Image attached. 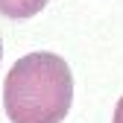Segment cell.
Instances as JSON below:
<instances>
[{
  "mask_svg": "<svg viewBox=\"0 0 123 123\" xmlns=\"http://www.w3.org/2000/svg\"><path fill=\"white\" fill-rule=\"evenodd\" d=\"M44 6H47V0H0V15L12 21H26L38 15Z\"/></svg>",
  "mask_w": 123,
  "mask_h": 123,
  "instance_id": "7a4b0ae2",
  "label": "cell"
},
{
  "mask_svg": "<svg viewBox=\"0 0 123 123\" xmlns=\"http://www.w3.org/2000/svg\"><path fill=\"white\" fill-rule=\"evenodd\" d=\"M0 62H3V38H0Z\"/></svg>",
  "mask_w": 123,
  "mask_h": 123,
  "instance_id": "277c9868",
  "label": "cell"
},
{
  "mask_svg": "<svg viewBox=\"0 0 123 123\" xmlns=\"http://www.w3.org/2000/svg\"><path fill=\"white\" fill-rule=\"evenodd\" d=\"M111 123H123V97L117 100V105H114V114H111Z\"/></svg>",
  "mask_w": 123,
  "mask_h": 123,
  "instance_id": "3957f363",
  "label": "cell"
},
{
  "mask_svg": "<svg viewBox=\"0 0 123 123\" xmlns=\"http://www.w3.org/2000/svg\"><path fill=\"white\" fill-rule=\"evenodd\" d=\"M73 103V76L56 53H26L3 79L9 123H62Z\"/></svg>",
  "mask_w": 123,
  "mask_h": 123,
  "instance_id": "6da1fadb",
  "label": "cell"
}]
</instances>
